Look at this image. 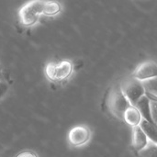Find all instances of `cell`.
Returning <instances> with one entry per match:
<instances>
[{
  "label": "cell",
  "instance_id": "7a4b0ae2",
  "mask_svg": "<svg viewBox=\"0 0 157 157\" xmlns=\"http://www.w3.org/2000/svg\"><path fill=\"white\" fill-rule=\"evenodd\" d=\"M131 106L130 101L127 99L121 87L114 88L109 94L108 98V107L110 112L117 118L122 120L124 112Z\"/></svg>",
  "mask_w": 157,
  "mask_h": 157
},
{
  "label": "cell",
  "instance_id": "4fadbf2b",
  "mask_svg": "<svg viewBox=\"0 0 157 157\" xmlns=\"http://www.w3.org/2000/svg\"><path fill=\"white\" fill-rule=\"evenodd\" d=\"M147 97L151 100V107H152V116L155 121V124L157 127V96L152 93H146Z\"/></svg>",
  "mask_w": 157,
  "mask_h": 157
},
{
  "label": "cell",
  "instance_id": "9c48e42d",
  "mask_svg": "<svg viewBox=\"0 0 157 157\" xmlns=\"http://www.w3.org/2000/svg\"><path fill=\"white\" fill-rule=\"evenodd\" d=\"M139 111L141 112L143 119L147 121L150 123L155 124V121L153 120V116H152V107H151V100L150 98L147 97V95L144 96L136 104L135 106Z\"/></svg>",
  "mask_w": 157,
  "mask_h": 157
},
{
  "label": "cell",
  "instance_id": "52a82bcc",
  "mask_svg": "<svg viewBox=\"0 0 157 157\" xmlns=\"http://www.w3.org/2000/svg\"><path fill=\"white\" fill-rule=\"evenodd\" d=\"M150 143V140L145 133V132L141 128V126H136L132 128V145L136 153L143 151Z\"/></svg>",
  "mask_w": 157,
  "mask_h": 157
},
{
  "label": "cell",
  "instance_id": "6da1fadb",
  "mask_svg": "<svg viewBox=\"0 0 157 157\" xmlns=\"http://www.w3.org/2000/svg\"><path fill=\"white\" fill-rule=\"evenodd\" d=\"M44 0H31L27 3L19 10V19L22 25L26 27H31L36 24L39 20V17L43 14Z\"/></svg>",
  "mask_w": 157,
  "mask_h": 157
},
{
  "label": "cell",
  "instance_id": "7c38bea8",
  "mask_svg": "<svg viewBox=\"0 0 157 157\" xmlns=\"http://www.w3.org/2000/svg\"><path fill=\"white\" fill-rule=\"evenodd\" d=\"M139 154L143 157H157V144L150 142L149 144Z\"/></svg>",
  "mask_w": 157,
  "mask_h": 157
},
{
  "label": "cell",
  "instance_id": "30bf717a",
  "mask_svg": "<svg viewBox=\"0 0 157 157\" xmlns=\"http://www.w3.org/2000/svg\"><path fill=\"white\" fill-rule=\"evenodd\" d=\"M140 126L145 132V133L147 134L150 142L157 144V127L155 126V124L150 123L147 121L143 120Z\"/></svg>",
  "mask_w": 157,
  "mask_h": 157
},
{
  "label": "cell",
  "instance_id": "5bb4252c",
  "mask_svg": "<svg viewBox=\"0 0 157 157\" xmlns=\"http://www.w3.org/2000/svg\"><path fill=\"white\" fill-rule=\"evenodd\" d=\"M7 90H8V85L6 82L1 80L0 81V99L6 94Z\"/></svg>",
  "mask_w": 157,
  "mask_h": 157
},
{
  "label": "cell",
  "instance_id": "2e32d148",
  "mask_svg": "<svg viewBox=\"0 0 157 157\" xmlns=\"http://www.w3.org/2000/svg\"><path fill=\"white\" fill-rule=\"evenodd\" d=\"M0 74H1V68H0Z\"/></svg>",
  "mask_w": 157,
  "mask_h": 157
},
{
  "label": "cell",
  "instance_id": "8fae6325",
  "mask_svg": "<svg viewBox=\"0 0 157 157\" xmlns=\"http://www.w3.org/2000/svg\"><path fill=\"white\" fill-rule=\"evenodd\" d=\"M62 7L61 5L56 1H46L43 9V15L45 16H54L60 13Z\"/></svg>",
  "mask_w": 157,
  "mask_h": 157
},
{
  "label": "cell",
  "instance_id": "ba28073f",
  "mask_svg": "<svg viewBox=\"0 0 157 157\" xmlns=\"http://www.w3.org/2000/svg\"><path fill=\"white\" fill-rule=\"evenodd\" d=\"M122 120H124V121L128 125H130L133 128L136 126H140V124L142 123L144 119H143V116H142L141 112L139 111V109L135 106H131L124 112Z\"/></svg>",
  "mask_w": 157,
  "mask_h": 157
},
{
  "label": "cell",
  "instance_id": "5b68a950",
  "mask_svg": "<svg viewBox=\"0 0 157 157\" xmlns=\"http://www.w3.org/2000/svg\"><path fill=\"white\" fill-rule=\"evenodd\" d=\"M132 76L141 82L157 78V63L153 60L140 63L132 72Z\"/></svg>",
  "mask_w": 157,
  "mask_h": 157
},
{
  "label": "cell",
  "instance_id": "9a60e30c",
  "mask_svg": "<svg viewBox=\"0 0 157 157\" xmlns=\"http://www.w3.org/2000/svg\"><path fill=\"white\" fill-rule=\"evenodd\" d=\"M16 157H38L36 155V154H34L33 152L30 151H25L20 153L19 155H17Z\"/></svg>",
  "mask_w": 157,
  "mask_h": 157
},
{
  "label": "cell",
  "instance_id": "277c9868",
  "mask_svg": "<svg viewBox=\"0 0 157 157\" xmlns=\"http://www.w3.org/2000/svg\"><path fill=\"white\" fill-rule=\"evenodd\" d=\"M121 88L132 106H136L137 102L144 96L146 95V91L143 85V82L133 77L126 80L121 85Z\"/></svg>",
  "mask_w": 157,
  "mask_h": 157
},
{
  "label": "cell",
  "instance_id": "3957f363",
  "mask_svg": "<svg viewBox=\"0 0 157 157\" xmlns=\"http://www.w3.org/2000/svg\"><path fill=\"white\" fill-rule=\"evenodd\" d=\"M73 64L70 61L64 60L60 63H51L46 66L45 73L52 81H63L73 73Z\"/></svg>",
  "mask_w": 157,
  "mask_h": 157
},
{
  "label": "cell",
  "instance_id": "8992f818",
  "mask_svg": "<svg viewBox=\"0 0 157 157\" xmlns=\"http://www.w3.org/2000/svg\"><path fill=\"white\" fill-rule=\"evenodd\" d=\"M91 139V131L86 125H78L72 128L68 133V142L74 147H81Z\"/></svg>",
  "mask_w": 157,
  "mask_h": 157
}]
</instances>
